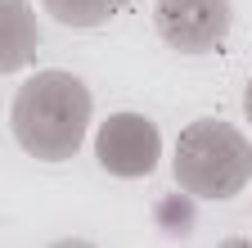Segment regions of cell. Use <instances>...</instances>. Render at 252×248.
I'll return each instance as SVG.
<instances>
[{"label":"cell","instance_id":"cell-4","mask_svg":"<svg viewBox=\"0 0 252 248\" xmlns=\"http://www.w3.org/2000/svg\"><path fill=\"white\" fill-rule=\"evenodd\" d=\"M94 158L113 176H149L162 158V131L153 127L144 113H113L99 131H94Z\"/></svg>","mask_w":252,"mask_h":248},{"label":"cell","instance_id":"cell-6","mask_svg":"<svg viewBox=\"0 0 252 248\" xmlns=\"http://www.w3.org/2000/svg\"><path fill=\"white\" fill-rule=\"evenodd\" d=\"M41 5L63 27H99L122 9V0H41Z\"/></svg>","mask_w":252,"mask_h":248},{"label":"cell","instance_id":"cell-1","mask_svg":"<svg viewBox=\"0 0 252 248\" xmlns=\"http://www.w3.org/2000/svg\"><path fill=\"white\" fill-rule=\"evenodd\" d=\"M90 90L81 77L50 68L36 72L18 86V95L9 104V127L18 149H27L41 163H68L81 149L86 131H90Z\"/></svg>","mask_w":252,"mask_h":248},{"label":"cell","instance_id":"cell-2","mask_svg":"<svg viewBox=\"0 0 252 248\" xmlns=\"http://www.w3.org/2000/svg\"><path fill=\"white\" fill-rule=\"evenodd\" d=\"M176 185L194 199H234L252 180V140L220 117L189 122L176 140Z\"/></svg>","mask_w":252,"mask_h":248},{"label":"cell","instance_id":"cell-5","mask_svg":"<svg viewBox=\"0 0 252 248\" xmlns=\"http://www.w3.org/2000/svg\"><path fill=\"white\" fill-rule=\"evenodd\" d=\"M41 50V27L27 0H0V77L23 72Z\"/></svg>","mask_w":252,"mask_h":248},{"label":"cell","instance_id":"cell-7","mask_svg":"<svg viewBox=\"0 0 252 248\" xmlns=\"http://www.w3.org/2000/svg\"><path fill=\"white\" fill-rule=\"evenodd\" d=\"M243 113H248V122H252V77H248V86H243Z\"/></svg>","mask_w":252,"mask_h":248},{"label":"cell","instance_id":"cell-3","mask_svg":"<svg viewBox=\"0 0 252 248\" xmlns=\"http://www.w3.org/2000/svg\"><path fill=\"white\" fill-rule=\"evenodd\" d=\"M230 0H153V27L180 54H212L230 36Z\"/></svg>","mask_w":252,"mask_h":248}]
</instances>
